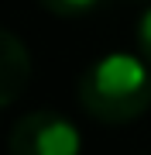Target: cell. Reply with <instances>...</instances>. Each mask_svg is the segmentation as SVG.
I'll use <instances>...</instances> for the list:
<instances>
[{"mask_svg": "<svg viewBox=\"0 0 151 155\" xmlns=\"http://www.w3.org/2000/svg\"><path fill=\"white\" fill-rule=\"evenodd\" d=\"M38 4L45 7V11H52V14H58V17H86V14H93L103 0H38Z\"/></svg>", "mask_w": 151, "mask_h": 155, "instance_id": "cell-4", "label": "cell"}, {"mask_svg": "<svg viewBox=\"0 0 151 155\" xmlns=\"http://www.w3.org/2000/svg\"><path fill=\"white\" fill-rule=\"evenodd\" d=\"M31 79V55L17 35L0 28V110L11 107L28 90Z\"/></svg>", "mask_w": 151, "mask_h": 155, "instance_id": "cell-3", "label": "cell"}, {"mask_svg": "<svg viewBox=\"0 0 151 155\" xmlns=\"http://www.w3.org/2000/svg\"><path fill=\"white\" fill-rule=\"evenodd\" d=\"M137 48H141V59L151 66V7L137 17Z\"/></svg>", "mask_w": 151, "mask_h": 155, "instance_id": "cell-5", "label": "cell"}, {"mask_svg": "<svg viewBox=\"0 0 151 155\" xmlns=\"http://www.w3.org/2000/svg\"><path fill=\"white\" fill-rule=\"evenodd\" d=\"M79 104L103 124H127L151 107V66L131 52H106L83 69Z\"/></svg>", "mask_w": 151, "mask_h": 155, "instance_id": "cell-1", "label": "cell"}, {"mask_svg": "<svg viewBox=\"0 0 151 155\" xmlns=\"http://www.w3.org/2000/svg\"><path fill=\"white\" fill-rule=\"evenodd\" d=\"M83 134L65 114L34 110L11 127V155H79Z\"/></svg>", "mask_w": 151, "mask_h": 155, "instance_id": "cell-2", "label": "cell"}]
</instances>
